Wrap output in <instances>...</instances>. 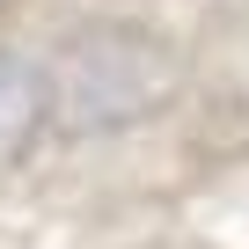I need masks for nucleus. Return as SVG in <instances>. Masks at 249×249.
Listing matches in <instances>:
<instances>
[{"label": "nucleus", "instance_id": "1", "mask_svg": "<svg viewBox=\"0 0 249 249\" xmlns=\"http://www.w3.org/2000/svg\"><path fill=\"white\" fill-rule=\"evenodd\" d=\"M37 124H44V81H37V66L15 59V52H0V161H15Z\"/></svg>", "mask_w": 249, "mask_h": 249}]
</instances>
